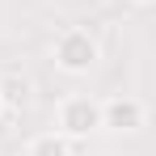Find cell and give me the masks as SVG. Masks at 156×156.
I'll return each mask as SVG.
<instances>
[{"instance_id":"obj_1","label":"cell","mask_w":156,"mask_h":156,"mask_svg":"<svg viewBox=\"0 0 156 156\" xmlns=\"http://www.w3.org/2000/svg\"><path fill=\"white\" fill-rule=\"evenodd\" d=\"M51 59H55V68H59V72H68V76H84V72H93V68H97L101 47H97V38H93L89 30L68 26V30H59V34H55Z\"/></svg>"},{"instance_id":"obj_2","label":"cell","mask_w":156,"mask_h":156,"mask_svg":"<svg viewBox=\"0 0 156 156\" xmlns=\"http://www.w3.org/2000/svg\"><path fill=\"white\" fill-rule=\"evenodd\" d=\"M55 131L68 139H89L101 131V101L97 97H63L55 110Z\"/></svg>"},{"instance_id":"obj_3","label":"cell","mask_w":156,"mask_h":156,"mask_svg":"<svg viewBox=\"0 0 156 156\" xmlns=\"http://www.w3.org/2000/svg\"><path fill=\"white\" fill-rule=\"evenodd\" d=\"M144 118H148V110H144V101H139V97L118 93V97L101 101V127H105V131L131 135V131H139V127H144Z\"/></svg>"},{"instance_id":"obj_4","label":"cell","mask_w":156,"mask_h":156,"mask_svg":"<svg viewBox=\"0 0 156 156\" xmlns=\"http://www.w3.org/2000/svg\"><path fill=\"white\" fill-rule=\"evenodd\" d=\"M30 101H34V84H30L21 72H4V76H0V110H4L9 118H17Z\"/></svg>"},{"instance_id":"obj_5","label":"cell","mask_w":156,"mask_h":156,"mask_svg":"<svg viewBox=\"0 0 156 156\" xmlns=\"http://www.w3.org/2000/svg\"><path fill=\"white\" fill-rule=\"evenodd\" d=\"M26 156H72V139H68V135H59V131H47V135L30 139Z\"/></svg>"},{"instance_id":"obj_6","label":"cell","mask_w":156,"mask_h":156,"mask_svg":"<svg viewBox=\"0 0 156 156\" xmlns=\"http://www.w3.org/2000/svg\"><path fill=\"white\" fill-rule=\"evenodd\" d=\"M127 4H135V9H148V4H152V0H127Z\"/></svg>"}]
</instances>
